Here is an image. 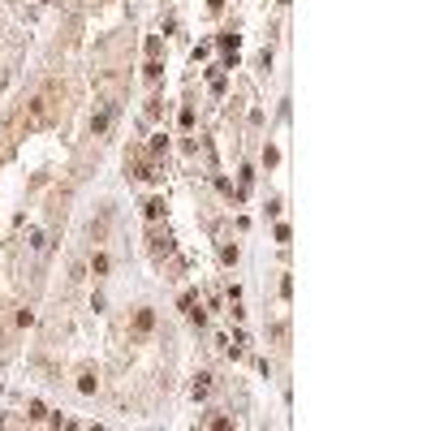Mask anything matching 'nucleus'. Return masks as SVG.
Wrapping results in <instances>:
<instances>
[{
    "label": "nucleus",
    "instance_id": "f257e3e1",
    "mask_svg": "<svg viewBox=\"0 0 431 431\" xmlns=\"http://www.w3.org/2000/svg\"><path fill=\"white\" fill-rule=\"evenodd\" d=\"M151 323H155V315H151V306H142L134 315V332H151Z\"/></svg>",
    "mask_w": 431,
    "mask_h": 431
},
{
    "label": "nucleus",
    "instance_id": "f03ea898",
    "mask_svg": "<svg viewBox=\"0 0 431 431\" xmlns=\"http://www.w3.org/2000/svg\"><path fill=\"white\" fill-rule=\"evenodd\" d=\"M207 388H211V375H198L194 379V397H207Z\"/></svg>",
    "mask_w": 431,
    "mask_h": 431
},
{
    "label": "nucleus",
    "instance_id": "7ed1b4c3",
    "mask_svg": "<svg viewBox=\"0 0 431 431\" xmlns=\"http://www.w3.org/2000/svg\"><path fill=\"white\" fill-rule=\"evenodd\" d=\"M91 268H95L99 276H104V272H108V255H95V259H91Z\"/></svg>",
    "mask_w": 431,
    "mask_h": 431
}]
</instances>
